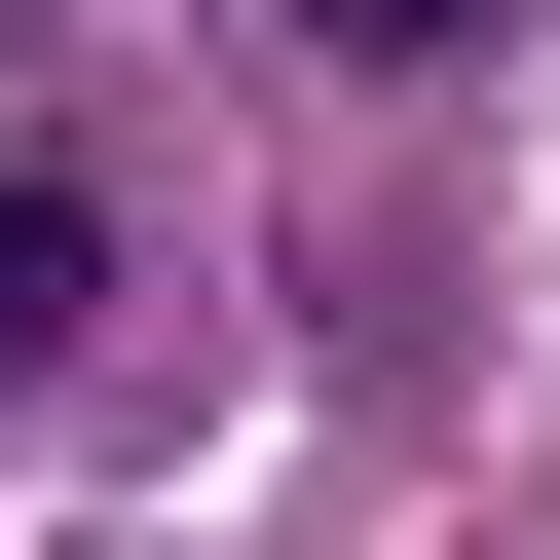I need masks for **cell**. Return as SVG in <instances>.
<instances>
[{"mask_svg": "<svg viewBox=\"0 0 560 560\" xmlns=\"http://www.w3.org/2000/svg\"><path fill=\"white\" fill-rule=\"evenodd\" d=\"M38 337H75V187H0V374H38Z\"/></svg>", "mask_w": 560, "mask_h": 560, "instance_id": "cell-1", "label": "cell"}]
</instances>
